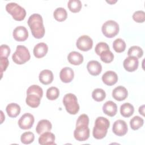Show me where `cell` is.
Instances as JSON below:
<instances>
[{
    "instance_id": "cell-1",
    "label": "cell",
    "mask_w": 145,
    "mask_h": 145,
    "mask_svg": "<svg viewBox=\"0 0 145 145\" xmlns=\"http://www.w3.org/2000/svg\"><path fill=\"white\" fill-rule=\"evenodd\" d=\"M28 24L33 36L37 39H41L45 35V28L42 16L39 14H33L28 18Z\"/></svg>"
},
{
    "instance_id": "cell-2",
    "label": "cell",
    "mask_w": 145,
    "mask_h": 145,
    "mask_svg": "<svg viewBox=\"0 0 145 145\" xmlns=\"http://www.w3.org/2000/svg\"><path fill=\"white\" fill-rule=\"evenodd\" d=\"M110 126L109 121L104 117H97L95 122V126L93 129L92 135L96 139H101L104 138L108 132V129Z\"/></svg>"
},
{
    "instance_id": "cell-3",
    "label": "cell",
    "mask_w": 145,
    "mask_h": 145,
    "mask_svg": "<svg viewBox=\"0 0 145 145\" xmlns=\"http://www.w3.org/2000/svg\"><path fill=\"white\" fill-rule=\"evenodd\" d=\"M63 103L66 111L70 114H76L79 110V105L76 96L71 93L66 94L63 98Z\"/></svg>"
},
{
    "instance_id": "cell-4",
    "label": "cell",
    "mask_w": 145,
    "mask_h": 145,
    "mask_svg": "<svg viewBox=\"0 0 145 145\" xmlns=\"http://www.w3.org/2000/svg\"><path fill=\"white\" fill-rule=\"evenodd\" d=\"M6 10L8 13L12 15L13 19L16 21H22L26 16L25 9L18 4L10 2L6 5Z\"/></svg>"
},
{
    "instance_id": "cell-5",
    "label": "cell",
    "mask_w": 145,
    "mask_h": 145,
    "mask_svg": "<svg viewBox=\"0 0 145 145\" xmlns=\"http://www.w3.org/2000/svg\"><path fill=\"white\" fill-rule=\"evenodd\" d=\"M31 58L28 49L24 45H18L15 52L12 56V61L18 65H22L28 61Z\"/></svg>"
},
{
    "instance_id": "cell-6",
    "label": "cell",
    "mask_w": 145,
    "mask_h": 145,
    "mask_svg": "<svg viewBox=\"0 0 145 145\" xmlns=\"http://www.w3.org/2000/svg\"><path fill=\"white\" fill-rule=\"evenodd\" d=\"M120 28L118 24L112 20L105 22L102 25L101 31L103 35L108 38L115 37L119 32Z\"/></svg>"
},
{
    "instance_id": "cell-7",
    "label": "cell",
    "mask_w": 145,
    "mask_h": 145,
    "mask_svg": "<svg viewBox=\"0 0 145 145\" xmlns=\"http://www.w3.org/2000/svg\"><path fill=\"white\" fill-rule=\"evenodd\" d=\"M74 137L78 141H85L89 137V129L87 124H76L74 131Z\"/></svg>"
},
{
    "instance_id": "cell-8",
    "label": "cell",
    "mask_w": 145,
    "mask_h": 145,
    "mask_svg": "<svg viewBox=\"0 0 145 145\" xmlns=\"http://www.w3.org/2000/svg\"><path fill=\"white\" fill-rule=\"evenodd\" d=\"M76 47L82 51H88L92 48L93 41L89 36L83 35L78 39L76 42Z\"/></svg>"
},
{
    "instance_id": "cell-9",
    "label": "cell",
    "mask_w": 145,
    "mask_h": 145,
    "mask_svg": "<svg viewBox=\"0 0 145 145\" xmlns=\"http://www.w3.org/2000/svg\"><path fill=\"white\" fill-rule=\"evenodd\" d=\"M35 121L33 116L29 113H26L22 115L18 121V125L19 127L23 130H28L31 129Z\"/></svg>"
},
{
    "instance_id": "cell-10",
    "label": "cell",
    "mask_w": 145,
    "mask_h": 145,
    "mask_svg": "<svg viewBox=\"0 0 145 145\" xmlns=\"http://www.w3.org/2000/svg\"><path fill=\"white\" fill-rule=\"evenodd\" d=\"M127 125L126 122L122 120H118L116 121L112 127V131L113 133L119 137L125 135L127 132Z\"/></svg>"
},
{
    "instance_id": "cell-11",
    "label": "cell",
    "mask_w": 145,
    "mask_h": 145,
    "mask_svg": "<svg viewBox=\"0 0 145 145\" xmlns=\"http://www.w3.org/2000/svg\"><path fill=\"white\" fill-rule=\"evenodd\" d=\"M12 36L17 41H24L28 37V32L24 26H18L13 31Z\"/></svg>"
},
{
    "instance_id": "cell-12",
    "label": "cell",
    "mask_w": 145,
    "mask_h": 145,
    "mask_svg": "<svg viewBox=\"0 0 145 145\" xmlns=\"http://www.w3.org/2000/svg\"><path fill=\"white\" fill-rule=\"evenodd\" d=\"M138 59L135 57L129 56L124 60L123 63L124 69L129 72H133L135 71L138 69Z\"/></svg>"
},
{
    "instance_id": "cell-13",
    "label": "cell",
    "mask_w": 145,
    "mask_h": 145,
    "mask_svg": "<svg viewBox=\"0 0 145 145\" xmlns=\"http://www.w3.org/2000/svg\"><path fill=\"white\" fill-rule=\"evenodd\" d=\"M102 80L106 85L111 86L117 83L118 81V76L113 71H107L103 75Z\"/></svg>"
},
{
    "instance_id": "cell-14",
    "label": "cell",
    "mask_w": 145,
    "mask_h": 145,
    "mask_svg": "<svg viewBox=\"0 0 145 145\" xmlns=\"http://www.w3.org/2000/svg\"><path fill=\"white\" fill-rule=\"evenodd\" d=\"M74 76V71L69 67H65L62 69L59 72V78L61 80L65 83L71 82L73 79Z\"/></svg>"
},
{
    "instance_id": "cell-15",
    "label": "cell",
    "mask_w": 145,
    "mask_h": 145,
    "mask_svg": "<svg viewBox=\"0 0 145 145\" xmlns=\"http://www.w3.org/2000/svg\"><path fill=\"white\" fill-rule=\"evenodd\" d=\"M87 69L88 72L93 76L99 75L102 71V66L100 63L95 60L90 61L88 62Z\"/></svg>"
},
{
    "instance_id": "cell-16",
    "label": "cell",
    "mask_w": 145,
    "mask_h": 145,
    "mask_svg": "<svg viewBox=\"0 0 145 145\" xmlns=\"http://www.w3.org/2000/svg\"><path fill=\"white\" fill-rule=\"evenodd\" d=\"M128 95V92L126 88L123 86H120L116 87L112 91V96L117 101L124 100Z\"/></svg>"
},
{
    "instance_id": "cell-17",
    "label": "cell",
    "mask_w": 145,
    "mask_h": 145,
    "mask_svg": "<svg viewBox=\"0 0 145 145\" xmlns=\"http://www.w3.org/2000/svg\"><path fill=\"white\" fill-rule=\"evenodd\" d=\"M48 51V46L44 42H40L36 44L33 48V54L35 57L41 58L44 57Z\"/></svg>"
},
{
    "instance_id": "cell-18",
    "label": "cell",
    "mask_w": 145,
    "mask_h": 145,
    "mask_svg": "<svg viewBox=\"0 0 145 145\" xmlns=\"http://www.w3.org/2000/svg\"><path fill=\"white\" fill-rule=\"evenodd\" d=\"M103 111L107 116H114L117 112V106L116 103L112 101H108L103 106Z\"/></svg>"
},
{
    "instance_id": "cell-19",
    "label": "cell",
    "mask_w": 145,
    "mask_h": 145,
    "mask_svg": "<svg viewBox=\"0 0 145 145\" xmlns=\"http://www.w3.org/2000/svg\"><path fill=\"white\" fill-rule=\"evenodd\" d=\"M39 143L42 145L55 144V135L49 131L45 132L39 138Z\"/></svg>"
},
{
    "instance_id": "cell-20",
    "label": "cell",
    "mask_w": 145,
    "mask_h": 145,
    "mask_svg": "<svg viewBox=\"0 0 145 145\" xmlns=\"http://www.w3.org/2000/svg\"><path fill=\"white\" fill-rule=\"evenodd\" d=\"M53 74L50 70H43L41 71L39 76L40 82L45 85L50 84L53 80Z\"/></svg>"
},
{
    "instance_id": "cell-21",
    "label": "cell",
    "mask_w": 145,
    "mask_h": 145,
    "mask_svg": "<svg viewBox=\"0 0 145 145\" xmlns=\"http://www.w3.org/2000/svg\"><path fill=\"white\" fill-rule=\"evenodd\" d=\"M52 128V123L49 120H41L39 121L36 127V131L38 134L41 135L45 132L50 131Z\"/></svg>"
},
{
    "instance_id": "cell-22",
    "label": "cell",
    "mask_w": 145,
    "mask_h": 145,
    "mask_svg": "<svg viewBox=\"0 0 145 145\" xmlns=\"http://www.w3.org/2000/svg\"><path fill=\"white\" fill-rule=\"evenodd\" d=\"M67 59L72 65H79L83 62V56L79 52L72 51L68 54Z\"/></svg>"
},
{
    "instance_id": "cell-23",
    "label": "cell",
    "mask_w": 145,
    "mask_h": 145,
    "mask_svg": "<svg viewBox=\"0 0 145 145\" xmlns=\"http://www.w3.org/2000/svg\"><path fill=\"white\" fill-rule=\"evenodd\" d=\"M41 99L39 96L35 94H27L25 102L29 106L35 108L39 106Z\"/></svg>"
},
{
    "instance_id": "cell-24",
    "label": "cell",
    "mask_w": 145,
    "mask_h": 145,
    "mask_svg": "<svg viewBox=\"0 0 145 145\" xmlns=\"http://www.w3.org/2000/svg\"><path fill=\"white\" fill-rule=\"evenodd\" d=\"M20 106L16 103H10L8 104L6 108L8 116L11 118L17 117L20 114Z\"/></svg>"
},
{
    "instance_id": "cell-25",
    "label": "cell",
    "mask_w": 145,
    "mask_h": 145,
    "mask_svg": "<svg viewBox=\"0 0 145 145\" xmlns=\"http://www.w3.org/2000/svg\"><path fill=\"white\" fill-rule=\"evenodd\" d=\"M134 112V108L129 103H125L121 105L120 107L121 114L124 117H129L132 116Z\"/></svg>"
},
{
    "instance_id": "cell-26",
    "label": "cell",
    "mask_w": 145,
    "mask_h": 145,
    "mask_svg": "<svg viewBox=\"0 0 145 145\" xmlns=\"http://www.w3.org/2000/svg\"><path fill=\"white\" fill-rule=\"evenodd\" d=\"M53 16L58 22H63L67 19V13L64 8L58 7L54 10Z\"/></svg>"
},
{
    "instance_id": "cell-27",
    "label": "cell",
    "mask_w": 145,
    "mask_h": 145,
    "mask_svg": "<svg viewBox=\"0 0 145 145\" xmlns=\"http://www.w3.org/2000/svg\"><path fill=\"white\" fill-rule=\"evenodd\" d=\"M67 7L70 11L76 13L80 11L82 5L79 0H70L67 3Z\"/></svg>"
},
{
    "instance_id": "cell-28",
    "label": "cell",
    "mask_w": 145,
    "mask_h": 145,
    "mask_svg": "<svg viewBox=\"0 0 145 145\" xmlns=\"http://www.w3.org/2000/svg\"><path fill=\"white\" fill-rule=\"evenodd\" d=\"M143 119L138 116H134L130 121V127L134 130H137L140 128L143 125Z\"/></svg>"
},
{
    "instance_id": "cell-29",
    "label": "cell",
    "mask_w": 145,
    "mask_h": 145,
    "mask_svg": "<svg viewBox=\"0 0 145 145\" xmlns=\"http://www.w3.org/2000/svg\"><path fill=\"white\" fill-rule=\"evenodd\" d=\"M126 43L123 40L118 38L116 39L113 42V48L115 52L117 53H122L126 49Z\"/></svg>"
},
{
    "instance_id": "cell-30",
    "label": "cell",
    "mask_w": 145,
    "mask_h": 145,
    "mask_svg": "<svg viewBox=\"0 0 145 145\" xmlns=\"http://www.w3.org/2000/svg\"><path fill=\"white\" fill-rule=\"evenodd\" d=\"M143 51L142 49L138 46H131L127 52V55L130 57H135L137 58H139L143 56Z\"/></svg>"
},
{
    "instance_id": "cell-31",
    "label": "cell",
    "mask_w": 145,
    "mask_h": 145,
    "mask_svg": "<svg viewBox=\"0 0 145 145\" xmlns=\"http://www.w3.org/2000/svg\"><path fill=\"white\" fill-rule=\"evenodd\" d=\"M92 97L93 99L96 101H102L106 97V93L101 88H96L93 91L92 93Z\"/></svg>"
},
{
    "instance_id": "cell-32",
    "label": "cell",
    "mask_w": 145,
    "mask_h": 145,
    "mask_svg": "<svg viewBox=\"0 0 145 145\" xmlns=\"http://www.w3.org/2000/svg\"><path fill=\"white\" fill-rule=\"evenodd\" d=\"M59 95V89L55 87H51L49 88L46 93V96L48 99L50 100H54L57 99Z\"/></svg>"
},
{
    "instance_id": "cell-33",
    "label": "cell",
    "mask_w": 145,
    "mask_h": 145,
    "mask_svg": "<svg viewBox=\"0 0 145 145\" xmlns=\"http://www.w3.org/2000/svg\"><path fill=\"white\" fill-rule=\"evenodd\" d=\"M35 135L31 131H27L23 133L20 137L21 142L25 144H28L33 142Z\"/></svg>"
},
{
    "instance_id": "cell-34",
    "label": "cell",
    "mask_w": 145,
    "mask_h": 145,
    "mask_svg": "<svg viewBox=\"0 0 145 145\" xmlns=\"http://www.w3.org/2000/svg\"><path fill=\"white\" fill-rule=\"evenodd\" d=\"M101 60L106 63H110L114 59V55L113 53L109 50H106L103 52L100 55Z\"/></svg>"
},
{
    "instance_id": "cell-35",
    "label": "cell",
    "mask_w": 145,
    "mask_h": 145,
    "mask_svg": "<svg viewBox=\"0 0 145 145\" xmlns=\"http://www.w3.org/2000/svg\"><path fill=\"white\" fill-rule=\"evenodd\" d=\"M35 94L39 96L40 98H42L43 95V91L41 87L38 85H32L28 87L27 90V94Z\"/></svg>"
},
{
    "instance_id": "cell-36",
    "label": "cell",
    "mask_w": 145,
    "mask_h": 145,
    "mask_svg": "<svg viewBox=\"0 0 145 145\" xmlns=\"http://www.w3.org/2000/svg\"><path fill=\"white\" fill-rule=\"evenodd\" d=\"M133 20L137 23H143L145 21V13L143 11H135L133 15Z\"/></svg>"
},
{
    "instance_id": "cell-37",
    "label": "cell",
    "mask_w": 145,
    "mask_h": 145,
    "mask_svg": "<svg viewBox=\"0 0 145 145\" xmlns=\"http://www.w3.org/2000/svg\"><path fill=\"white\" fill-rule=\"evenodd\" d=\"M106 50H109V47L108 45L104 42H100L97 43L95 48V53L98 56H100L103 52Z\"/></svg>"
},
{
    "instance_id": "cell-38",
    "label": "cell",
    "mask_w": 145,
    "mask_h": 145,
    "mask_svg": "<svg viewBox=\"0 0 145 145\" xmlns=\"http://www.w3.org/2000/svg\"><path fill=\"white\" fill-rule=\"evenodd\" d=\"M10 48L7 45H2L0 47V57L7 58L10 54Z\"/></svg>"
},
{
    "instance_id": "cell-39",
    "label": "cell",
    "mask_w": 145,
    "mask_h": 145,
    "mask_svg": "<svg viewBox=\"0 0 145 145\" xmlns=\"http://www.w3.org/2000/svg\"><path fill=\"white\" fill-rule=\"evenodd\" d=\"M0 61H1V78H2V73L3 71H5L6 70L9 64V62L7 58H5V57H0Z\"/></svg>"
},
{
    "instance_id": "cell-40",
    "label": "cell",
    "mask_w": 145,
    "mask_h": 145,
    "mask_svg": "<svg viewBox=\"0 0 145 145\" xmlns=\"http://www.w3.org/2000/svg\"><path fill=\"white\" fill-rule=\"evenodd\" d=\"M144 105H142V106H140L139 108V113L140 114H141L142 116H144Z\"/></svg>"
}]
</instances>
